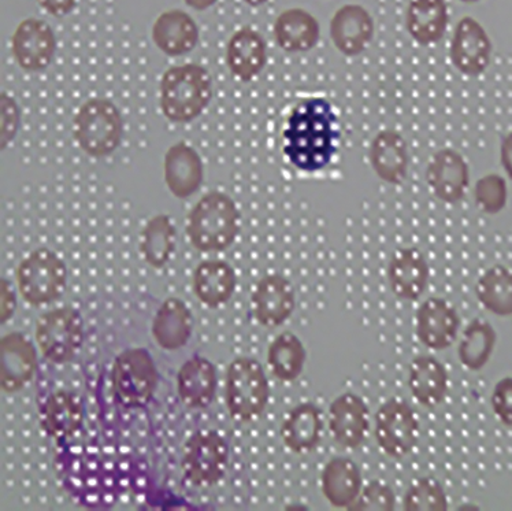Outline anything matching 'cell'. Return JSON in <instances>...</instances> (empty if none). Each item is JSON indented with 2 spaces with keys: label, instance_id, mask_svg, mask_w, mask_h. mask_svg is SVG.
I'll use <instances>...</instances> for the list:
<instances>
[{
  "label": "cell",
  "instance_id": "obj_45",
  "mask_svg": "<svg viewBox=\"0 0 512 511\" xmlns=\"http://www.w3.org/2000/svg\"><path fill=\"white\" fill-rule=\"evenodd\" d=\"M500 162L508 179L512 180V131L508 132L500 143Z\"/></svg>",
  "mask_w": 512,
  "mask_h": 511
},
{
  "label": "cell",
  "instance_id": "obj_26",
  "mask_svg": "<svg viewBox=\"0 0 512 511\" xmlns=\"http://www.w3.org/2000/svg\"><path fill=\"white\" fill-rule=\"evenodd\" d=\"M371 169L384 183L400 185L407 179L410 154L402 133L384 129L371 140L369 148Z\"/></svg>",
  "mask_w": 512,
  "mask_h": 511
},
{
  "label": "cell",
  "instance_id": "obj_27",
  "mask_svg": "<svg viewBox=\"0 0 512 511\" xmlns=\"http://www.w3.org/2000/svg\"><path fill=\"white\" fill-rule=\"evenodd\" d=\"M273 36L285 53H309L321 40V24L309 10L291 7L281 11L274 20Z\"/></svg>",
  "mask_w": 512,
  "mask_h": 511
},
{
  "label": "cell",
  "instance_id": "obj_10",
  "mask_svg": "<svg viewBox=\"0 0 512 511\" xmlns=\"http://www.w3.org/2000/svg\"><path fill=\"white\" fill-rule=\"evenodd\" d=\"M84 336L83 316L72 306L46 311L36 322L37 346L51 364L72 362L83 347Z\"/></svg>",
  "mask_w": 512,
  "mask_h": 511
},
{
  "label": "cell",
  "instance_id": "obj_16",
  "mask_svg": "<svg viewBox=\"0 0 512 511\" xmlns=\"http://www.w3.org/2000/svg\"><path fill=\"white\" fill-rule=\"evenodd\" d=\"M328 427L330 436L340 447L358 450L371 433L369 405L355 392H344L330 403Z\"/></svg>",
  "mask_w": 512,
  "mask_h": 511
},
{
  "label": "cell",
  "instance_id": "obj_17",
  "mask_svg": "<svg viewBox=\"0 0 512 511\" xmlns=\"http://www.w3.org/2000/svg\"><path fill=\"white\" fill-rule=\"evenodd\" d=\"M460 325L458 310L441 296H430L415 311V335L429 350L445 351L454 346Z\"/></svg>",
  "mask_w": 512,
  "mask_h": 511
},
{
  "label": "cell",
  "instance_id": "obj_1",
  "mask_svg": "<svg viewBox=\"0 0 512 511\" xmlns=\"http://www.w3.org/2000/svg\"><path fill=\"white\" fill-rule=\"evenodd\" d=\"M55 469L68 494L89 509H111L125 490L124 461L87 439L85 432L57 446Z\"/></svg>",
  "mask_w": 512,
  "mask_h": 511
},
{
  "label": "cell",
  "instance_id": "obj_11",
  "mask_svg": "<svg viewBox=\"0 0 512 511\" xmlns=\"http://www.w3.org/2000/svg\"><path fill=\"white\" fill-rule=\"evenodd\" d=\"M374 438L388 457L406 458L421 438V421L417 411L404 398L392 396L374 414Z\"/></svg>",
  "mask_w": 512,
  "mask_h": 511
},
{
  "label": "cell",
  "instance_id": "obj_29",
  "mask_svg": "<svg viewBox=\"0 0 512 511\" xmlns=\"http://www.w3.org/2000/svg\"><path fill=\"white\" fill-rule=\"evenodd\" d=\"M321 492L335 509L348 510L363 488L362 470L348 457H333L321 472Z\"/></svg>",
  "mask_w": 512,
  "mask_h": 511
},
{
  "label": "cell",
  "instance_id": "obj_47",
  "mask_svg": "<svg viewBox=\"0 0 512 511\" xmlns=\"http://www.w3.org/2000/svg\"><path fill=\"white\" fill-rule=\"evenodd\" d=\"M269 0H244V3H247L250 7H261L266 5Z\"/></svg>",
  "mask_w": 512,
  "mask_h": 511
},
{
  "label": "cell",
  "instance_id": "obj_24",
  "mask_svg": "<svg viewBox=\"0 0 512 511\" xmlns=\"http://www.w3.org/2000/svg\"><path fill=\"white\" fill-rule=\"evenodd\" d=\"M267 58L265 37L248 25L233 32L226 43V66L241 83L255 80L266 68Z\"/></svg>",
  "mask_w": 512,
  "mask_h": 511
},
{
  "label": "cell",
  "instance_id": "obj_34",
  "mask_svg": "<svg viewBox=\"0 0 512 511\" xmlns=\"http://www.w3.org/2000/svg\"><path fill=\"white\" fill-rule=\"evenodd\" d=\"M176 246L177 228L168 214L151 217L140 232V254L151 268H165L172 259Z\"/></svg>",
  "mask_w": 512,
  "mask_h": 511
},
{
  "label": "cell",
  "instance_id": "obj_25",
  "mask_svg": "<svg viewBox=\"0 0 512 511\" xmlns=\"http://www.w3.org/2000/svg\"><path fill=\"white\" fill-rule=\"evenodd\" d=\"M450 381L447 368L433 355L419 354L408 366V388L414 401L425 409L443 405L450 391Z\"/></svg>",
  "mask_w": 512,
  "mask_h": 511
},
{
  "label": "cell",
  "instance_id": "obj_20",
  "mask_svg": "<svg viewBox=\"0 0 512 511\" xmlns=\"http://www.w3.org/2000/svg\"><path fill=\"white\" fill-rule=\"evenodd\" d=\"M387 276L396 298L404 302H417L429 285L428 259L417 247L398 248L389 258Z\"/></svg>",
  "mask_w": 512,
  "mask_h": 511
},
{
  "label": "cell",
  "instance_id": "obj_12",
  "mask_svg": "<svg viewBox=\"0 0 512 511\" xmlns=\"http://www.w3.org/2000/svg\"><path fill=\"white\" fill-rule=\"evenodd\" d=\"M40 425L57 446L80 438L85 432L84 399L77 392L47 387L37 396Z\"/></svg>",
  "mask_w": 512,
  "mask_h": 511
},
{
  "label": "cell",
  "instance_id": "obj_14",
  "mask_svg": "<svg viewBox=\"0 0 512 511\" xmlns=\"http://www.w3.org/2000/svg\"><path fill=\"white\" fill-rule=\"evenodd\" d=\"M250 307L252 317L262 327H281L295 313V287L283 274H266L251 290Z\"/></svg>",
  "mask_w": 512,
  "mask_h": 511
},
{
  "label": "cell",
  "instance_id": "obj_41",
  "mask_svg": "<svg viewBox=\"0 0 512 511\" xmlns=\"http://www.w3.org/2000/svg\"><path fill=\"white\" fill-rule=\"evenodd\" d=\"M491 406L497 420L512 428V377L500 379L493 387Z\"/></svg>",
  "mask_w": 512,
  "mask_h": 511
},
{
  "label": "cell",
  "instance_id": "obj_37",
  "mask_svg": "<svg viewBox=\"0 0 512 511\" xmlns=\"http://www.w3.org/2000/svg\"><path fill=\"white\" fill-rule=\"evenodd\" d=\"M477 301L497 317L512 316V270L493 265L478 277L474 285Z\"/></svg>",
  "mask_w": 512,
  "mask_h": 511
},
{
  "label": "cell",
  "instance_id": "obj_39",
  "mask_svg": "<svg viewBox=\"0 0 512 511\" xmlns=\"http://www.w3.org/2000/svg\"><path fill=\"white\" fill-rule=\"evenodd\" d=\"M474 201H476L478 209L488 216L502 213L508 202L506 179L496 173L482 176L474 185Z\"/></svg>",
  "mask_w": 512,
  "mask_h": 511
},
{
  "label": "cell",
  "instance_id": "obj_31",
  "mask_svg": "<svg viewBox=\"0 0 512 511\" xmlns=\"http://www.w3.org/2000/svg\"><path fill=\"white\" fill-rule=\"evenodd\" d=\"M194 327V314L187 303L169 298L159 307L152 321V338L163 350L177 351L187 346Z\"/></svg>",
  "mask_w": 512,
  "mask_h": 511
},
{
  "label": "cell",
  "instance_id": "obj_38",
  "mask_svg": "<svg viewBox=\"0 0 512 511\" xmlns=\"http://www.w3.org/2000/svg\"><path fill=\"white\" fill-rule=\"evenodd\" d=\"M448 509H450V499L444 485L436 477H418L404 492V511H447Z\"/></svg>",
  "mask_w": 512,
  "mask_h": 511
},
{
  "label": "cell",
  "instance_id": "obj_19",
  "mask_svg": "<svg viewBox=\"0 0 512 511\" xmlns=\"http://www.w3.org/2000/svg\"><path fill=\"white\" fill-rule=\"evenodd\" d=\"M374 33L376 22L373 16L358 3H347L339 7L330 18V40L344 57L354 58L365 53L373 42Z\"/></svg>",
  "mask_w": 512,
  "mask_h": 511
},
{
  "label": "cell",
  "instance_id": "obj_15",
  "mask_svg": "<svg viewBox=\"0 0 512 511\" xmlns=\"http://www.w3.org/2000/svg\"><path fill=\"white\" fill-rule=\"evenodd\" d=\"M493 44L484 25L476 18H460L450 43V59L454 68L467 77L486 72L492 61Z\"/></svg>",
  "mask_w": 512,
  "mask_h": 511
},
{
  "label": "cell",
  "instance_id": "obj_13",
  "mask_svg": "<svg viewBox=\"0 0 512 511\" xmlns=\"http://www.w3.org/2000/svg\"><path fill=\"white\" fill-rule=\"evenodd\" d=\"M58 42L53 27L42 18L28 17L14 29L10 50L25 72L37 73L53 64Z\"/></svg>",
  "mask_w": 512,
  "mask_h": 511
},
{
  "label": "cell",
  "instance_id": "obj_5",
  "mask_svg": "<svg viewBox=\"0 0 512 511\" xmlns=\"http://www.w3.org/2000/svg\"><path fill=\"white\" fill-rule=\"evenodd\" d=\"M125 122L121 110L105 96L89 98L73 117V137L88 157H110L124 139Z\"/></svg>",
  "mask_w": 512,
  "mask_h": 511
},
{
  "label": "cell",
  "instance_id": "obj_30",
  "mask_svg": "<svg viewBox=\"0 0 512 511\" xmlns=\"http://www.w3.org/2000/svg\"><path fill=\"white\" fill-rule=\"evenodd\" d=\"M37 368V353L24 333H9L2 339V388L7 394L31 383Z\"/></svg>",
  "mask_w": 512,
  "mask_h": 511
},
{
  "label": "cell",
  "instance_id": "obj_33",
  "mask_svg": "<svg viewBox=\"0 0 512 511\" xmlns=\"http://www.w3.org/2000/svg\"><path fill=\"white\" fill-rule=\"evenodd\" d=\"M236 287V270L224 259H207L196 266L194 292L203 306L220 309L233 298Z\"/></svg>",
  "mask_w": 512,
  "mask_h": 511
},
{
  "label": "cell",
  "instance_id": "obj_36",
  "mask_svg": "<svg viewBox=\"0 0 512 511\" xmlns=\"http://www.w3.org/2000/svg\"><path fill=\"white\" fill-rule=\"evenodd\" d=\"M266 362L270 373L277 380L292 383L302 376L307 362V350L296 333L284 331L269 344Z\"/></svg>",
  "mask_w": 512,
  "mask_h": 511
},
{
  "label": "cell",
  "instance_id": "obj_43",
  "mask_svg": "<svg viewBox=\"0 0 512 511\" xmlns=\"http://www.w3.org/2000/svg\"><path fill=\"white\" fill-rule=\"evenodd\" d=\"M36 2L50 16L61 18L69 16L76 9L79 0H36Z\"/></svg>",
  "mask_w": 512,
  "mask_h": 511
},
{
  "label": "cell",
  "instance_id": "obj_42",
  "mask_svg": "<svg viewBox=\"0 0 512 511\" xmlns=\"http://www.w3.org/2000/svg\"><path fill=\"white\" fill-rule=\"evenodd\" d=\"M21 124V110L16 99L13 96L2 92V133H0V140H2V150L13 142L18 132V127Z\"/></svg>",
  "mask_w": 512,
  "mask_h": 511
},
{
  "label": "cell",
  "instance_id": "obj_46",
  "mask_svg": "<svg viewBox=\"0 0 512 511\" xmlns=\"http://www.w3.org/2000/svg\"><path fill=\"white\" fill-rule=\"evenodd\" d=\"M183 2L196 11H206L217 5L218 0H183Z\"/></svg>",
  "mask_w": 512,
  "mask_h": 511
},
{
  "label": "cell",
  "instance_id": "obj_7",
  "mask_svg": "<svg viewBox=\"0 0 512 511\" xmlns=\"http://www.w3.org/2000/svg\"><path fill=\"white\" fill-rule=\"evenodd\" d=\"M16 274L21 298L31 306L57 302L68 287V266L47 247L36 248L22 259Z\"/></svg>",
  "mask_w": 512,
  "mask_h": 511
},
{
  "label": "cell",
  "instance_id": "obj_21",
  "mask_svg": "<svg viewBox=\"0 0 512 511\" xmlns=\"http://www.w3.org/2000/svg\"><path fill=\"white\" fill-rule=\"evenodd\" d=\"M163 180L174 198L196 194L204 183V162L198 150L183 140L172 144L163 158Z\"/></svg>",
  "mask_w": 512,
  "mask_h": 511
},
{
  "label": "cell",
  "instance_id": "obj_18",
  "mask_svg": "<svg viewBox=\"0 0 512 511\" xmlns=\"http://www.w3.org/2000/svg\"><path fill=\"white\" fill-rule=\"evenodd\" d=\"M425 179L429 190L439 201L456 205L465 199L469 191V164L454 148H440L429 159Z\"/></svg>",
  "mask_w": 512,
  "mask_h": 511
},
{
  "label": "cell",
  "instance_id": "obj_4",
  "mask_svg": "<svg viewBox=\"0 0 512 511\" xmlns=\"http://www.w3.org/2000/svg\"><path fill=\"white\" fill-rule=\"evenodd\" d=\"M213 95V77L203 65H174L165 70L159 84V107L173 124H189L202 116Z\"/></svg>",
  "mask_w": 512,
  "mask_h": 511
},
{
  "label": "cell",
  "instance_id": "obj_35",
  "mask_svg": "<svg viewBox=\"0 0 512 511\" xmlns=\"http://www.w3.org/2000/svg\"><path fill=\"white\" fill-rule=\"evenodd\" d=\"M497 344L495 327L485 320L476 317L463 329L458 346V358L463 368L470 372H480L491 361Z\"/></svg>",
  "mask_w": 512,
  "mask_h": 511
},
{
  "label": "cell",
  "instance_id": "obj_44",
  "mask_svg": "<svg viewBox=\"0 0 512 511\" xmlns=\"http://www.w3.org/2000/svg\"><path fill=\"white\" fill-rule=\"evenodd\" d=\"M17 307V294L14 291L13 284L6 279L2 280V322L5 324L7 320L13 317Z\"/></svg>",
  "mask_w": 512,
  "mask_h": 511
},
{
  "label": "cell",
  "instance_id": "obj_8",
  "mask_svg": "<svg viewBox=\"0 0 512 511\" xmlns=\"http://www.w3.org/2000/svg\"><path fill=\"white\" fill-rule=\"evenodd\" d=\"M230 447L213 429H200L183 447V480L191 487L210 488L224 479L229 468Z\"/></svg>",
  "mask_w": 512,
  "mask_h": 511
},
{
  "label": "cell",
  "instance_id": "obj_2",
  "mask_svg": "<svg viewBox=\"0 0 512 511\" xmlns=\"http://www.w3.org/2000/svg\"><path fill=\"white\" fill-rule=\"evenodd\" d=\"M341 127L335 107L322 96H307L289 109L281 131V147L299 172H322L335 161Z\"/></svg>",
  "mask_w": 512,
  "mask_h": 511
},
{
  "label": "cell",
  "instance_id": "obj_3",
  "mask_svg": "<svg viewBox=\"0 0 512 511\" xmlns=\"http://www.w3.org/2000/svg\"><path fill=\"white\" fill-rule=\"evenodd\" d=\"M241 231V213L232 196L209 191L189 210L185 233L200 253H222L233 246Z\"/></svg>",
  "mask_w": 512,
  "mask_h": 511
},
{
  "label": "cell",
  "instance_id": "obj_28",
  "mask_svg": "<svg viewBox=\"0 0 512 511\" xmlns=\"http://www.w3.org/2000/svg\"><path fill=\"white\" fill-rule=\"evenodd\" d=\"M217 384V369L200 354L192 355L177 373L178 396L188 409H207L214 401Z\"/></svg>",
  "mask_w": 512,
  "mask_h": 511
},
{
  "label": "cell",
  "instance_id": "obj_9",
  "mask_svg": "<svg viewBox=\"0 0 512 511\" xmlns=\"http://www.w3.org/2000/svg\"><path fill=\"white\" fill-rule=\"evenodd\" d=\"M158 369L146 348H129L115 358L111 387L117 402L126 409H142L157 391Z\"/></svg>",
  "mask_w": 512,
  "mask_h": 511
},
{
  "label": "cell",
  "instance_id": "obj_6",
  "mask_svg": "<svg viewBox=\"0 0 512 511\" xmlns=\"http://www.w3.org/2000/svg\"><path fill=\"white\" fill-rule=\"evenodd\" d=\"M225 401L229 416L240 424L263 416L270 402V383L258 359L239 357L230 362Z\"/></svg>",
  "mask_w": 512,
  "mask_h": 511
},
{
  "label": "cell",
  "instance_id": "obj_32",
  "mask_svg": "<svg viewBox=\"0 0 512 511\" xmlns=\"http://www.w3.org/2000/svg\"><path fill=\"white\" fill-rule=\"evenodd\" d=\"M408 35L419 46L429 47L443 40L450 25L445 0H410L404 16Z\"/></svg>",
  "mask_w": 512,
  "mask_h": 511
},
{
  "label": "cell",
  "instance_id": "obj_40",
  "mask_svg": "<svg viewBox=\"0 0 512 511\" xmlns=\"http://www.w3.org/2000/svg\"><path fill=\"white\" fill-rule=\"evenodd\" d=\"M396 495L387 481L374 479L363 484L361 494L352 503L350 511H393Z\"/></svg>",
  "mask_w": 512,
  "mask_h": 511
},
{
  "label": "cell",
  "instance_id": "obj_22",
  "mask_svg": "<svg viewBox=\"0 0 512 511\" xmlns=\"http://www.w3.org/2000/svg\"><path fill=\"white\" fill-rule=\"evenodd\" d=\"M151 39L158 50L168 57H184L198 47L199 25L187 11L165 10L152 24Z\"/></svg>",
  "mask_w": 512,
  "mask_h": 511
},
{
  "label": "cell",
  "instance_id": "obj_23",
  "mask_svg": "<svg viewBox=\"0 0 512 511\" xmlns=\"http://www.w3.org/2000/svg\"><path fill=\"white\" fill-rule=\"evenodd\" d=\"M325 433V414L314 402H302L288 411L280 428L284 446L293 454L317 450Z\"/></svg>",
  "mask_w": 512,
  "mask_h": 511
},
{
  "label": "cell",
  "instance_id": "obj_48",
  "mask_svg": "<svg viewBox=\"0 0 512 511\" xmlns=\"http://www.w3.org/2000/svg\"><path fill=\"white\" fill-rule=\"evenodd\" d=\"M459 2L466 3V5H474V3L481 2V0H459Z\"/></svg>",
  "mask_w": 512,
  "mask_h": 511
}]
</instances>
